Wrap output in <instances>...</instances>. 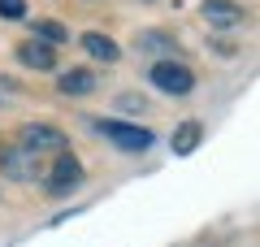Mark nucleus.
Here are the masks:
<instances>
[{"label": "nucleus", "instance_id": "1", "mask_svg": "<svg viewBox=\"0 0 260 247\" xmlns=\"http://www.w3.org/2000/svg\"><path fill=\"white\" fill-rule=\"evenodd\" d=\"M95 130H100L104 139H113V143H117L121 152H143V147H152V130H143V126H130V121H117V117H104V121H95Z\"/></svg>", "mask_w": 260, "mask_h": 247}, {"label": "nucleus", "instance_id": "2", "mask_svg": "<svg viewBox=\"0 0 260 247\" xmlns=\"http://www.w3.org/2000/svg\"><path fill=\"white\" fill-rule=\"evenodd\" d=\"M152 82H156V87H160L165 96H186V91L195 87L191 70H186V65H178V61H169V56L152 65Z\"/></svg>", "mask_w": 260, "mask_h": 247}, {"label": "nucleus", "instance_id": "3", "mask_svg": "<svg viewBox=\"0 0 260 247\" xmlns=\"http://www.w3.org/2000/svg\"><path fill=\"white\" fill-rule=\"evenodd\" d=\"M204 22L213 30H239L243 22H247V13H243V5H234V0H204Z\"/></svg>", "mask_w": 260, "mask_h": 247}, {"label": "nucleus", "instance_id": "4", "mask_svg": "<svg viewBox=\"0 0 260 247\" xmlns=\"http://www.w3.org/2000/svg\"><path fill=\"white\" fill-rule=\"evenodd\" d=\"M35 165H39V156H30L26 147H0V174L13 178V182H30Z\"/></svg>", "mask_w": 260, "mask_h": 247}, {"label": "nucleus", "instance_id": "5", "mask_svg": "<svg viewBox=\"0 0 260 247\" xmlns=\"http://www.w3.org/2000/svg\"><path fill=\"white\" fill-rule=\"evenodd\" d=\"M78 182H83V165H78V156L74 152H61V161H56L52 174H48V191L65 195V191H74Z\"/></svg>", "mask_w": 260, "mask_h": 247}, {"label": "nucleus", "instance_id": "6", "mask_svg": "<svg viewBox=\"0 0 260 247\" xmlns=\"http://www.w3.org/2000/svg\"><path fill=\"white\" fill-rule=\"evenodd\" d=\"M22 147H26L30 156H39V152H65V130H56V126H26V130H22Z\"/></svg>", "mask_w": 260, "mask_h": 247}, {"label": "nucleus", "instance_id": "7", "mask_svg": "<svg viewBox=\"0 0 260 247\" xmlns=\"http://www.w3.org/2000/svg\"><path fill=\"white\" fill-rule=\"evenodd\" d=\"M18 61L26 65V70H39V74H48L56 65V52L48 44H39V39H26V44H18Z\"/></svg>", "mask_w": 260, "mask_h": 247}, {"label": "nucleus", "instance_id": "8", "mask_svg": "<svg viewBox=\"0 0 260 247\" xmlns=\"http://www.w3.org/2000/svg\"><path fill=\"white\" fill-rule=\"evenodd\" d=\"M200 139H204V126H200V121H182V126L174 130V139H169V147H174V156H191L195 147H200Z\"/></svg>", "mask_w": 260, "mask_h": 247}, {"label": "nucleus", "instance_id": "9", "mask_svg": "<svg viewBox=\"0 0 260 247\" xmlns=\"http://www.w3.org/2000/svg\"><path fill=\"white\" fill-rule=\"evenodd\" d=\"M56 87H61V96H91L95 91V74L91 70H70L56 78Z\"/></svg>", "mask_w": 260, "mask_h": 247}, {"label": "nucleus", "instance_id": "10", "mask_svg": "<svg viewBox=\"0 0 260 247\" xmlns=\"http://www.w3.org/2000/svg\"><path fill=\"white\" fill-rule=\"evenodd\" d=\"M83 48H87V52H91L95 56V61H104V65H109V61H117V44H113V39L109 35H95V30H91V35H83Z\"/></svg>", "mask_w": 260, "mask_h": 247}, {"label": "nucleus", "instance_id": "11", "mask_svg": "<svg viewBox=\"0 0 260 247\" xmlns=\"http://www.w3.org/2000/svg\"><path fill=\"white\" fill-rule=\"evenodd\" d=\"M35 39H39V44H48V48H52V44H65V39H70V30H65L61 22L44 18V22H35Z\"/></svg>", "mask_w": 260, "mask_h": 247}, {"label": "nucleus", "instance_id": "12", "mask_svg": "<svg viewBox=\"0 0 260 247\" xmlns=\"http://www.w3.org/2000/svg\"><path fill=\"white\" fill-rule=\"evenodd\" d=\"M139 48H160V52H169V61H174V39H165V35H143Z\"/></svg>", "mask_w": 260, "mask_h": 247}, {"label": "nucleus", "instance_id": "13", "mask_svg": "<svg viewBox=\"0 0 260 247\" xmlns=\"http://www.w3.org/2000/svg\"><path fill=\"white\" fill-rule=\"evenodd\" d=\"M26 13V0H0V18H22Z\"/></svg>", "mask_w": 260, "mask_h": 247}]
</instances>
